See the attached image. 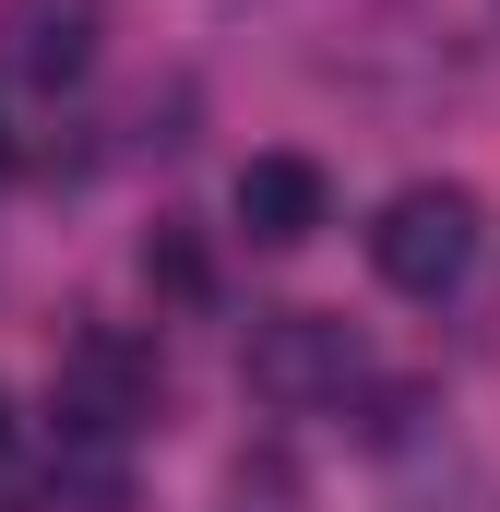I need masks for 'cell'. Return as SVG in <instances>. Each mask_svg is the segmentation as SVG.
Wrapping results in <instances>:
<instances>
[{"instance_id": "1", "label": "cell", "mask_w": 500, "mask_h": 512, "mask_svg": "<svg viewBox=\"0 0 500 512\" xmlns=\"http://www.w3.org/2000/svg\"><path fill=\"white\" fill-rule=\"evenodd\" d=\"M48 405H60V441H108V453H120L131 429L155 417V346H143V334H120V322L72 334V346H60Z\"/></svg>"}, {"instance_id": "2", "label": "cell", "mask_w": 500, "mask_h": 512, "mask_svg": "<svg viewBox=\"0 0 500 512\" xmlns=\"http://www.w3.org/2000/svg\"><path fill=\"white\" fill-rule=\"evenodd\" d=\"M465 262H477V203H465L453 179H417V191L381 203V227H370V274H381V286H405V298H453Z\"/></svg>"}, {"instance_id": "3", "label": "cell", "mask_w": 500, "mask_h": 512, "mask_svg": "<svg viewBox=\"0 0 500 512\" xmlns=\"http://www.w3.org/2000/svg\"><path fill=\"white\" fill-rule=\"evenodd\" d=\"M239 382L262 393V405H334V393L358 382V334L334 322V310H262L250 322V346H239Z\"/></svg>"}, {"instance_id": "4", "label": "cell", "mask_w": 500, "mask_h": 512, "mask_svg": "<svg viewBox=\"0 0 500 512\" xmlns=\"http://www.w3.org/2000/svg\"><path fill=\"white\" fill-rule=\"evenodd\" d=\"M0 72L24 96H60L96 72V0H12L0 12Z\"/></svg>"}, {"instance_id": "5", "label": "cell", "mask_w": 500, "mask_h": 512, "mask_svg": "<svg viewBox=\"0 0 500 512\" xmlns=\"http://www.w3.org/2000/svg\"><path fill=\"white\" fill-rule=\"evenodd\" d=\"M239 227L262 251H298V239L322 227V167H310V155H250L239 167Z\"/></svg>"}, {"instance_id": "6", "label": "cell", "mask_w": 500, "mask_h": 512, "mask_svg": "<svg viewBox=\"0 0 500 512\" xmlns=\"http://www.w3.org/2000/svg\"><path fill=\"white\" fill-rule=\"evenodd\" d=\"M120 501H131L120 453H108V441H60V465H48V512H120Z\"/></svg>"}, {"instance_id": "7", "label": "cell", "mask_w": 500, "mask_h": 512, "mask_svg": "<svg viewBox=\"0 0 500 512\" xmlns=\"http://www.w3.org/2000/svg\"><path fill=\"white\" fill-rule=\"evenodd\" d=\"M143 274H155L167 298H203V251H191V239H143Z\"/></svg>"}, {"instance_id": "8", "label": "cell", "mask_w": 500, "mask_h": 512, "mask_svg": "<svg viewBox=\"0 0 500 512\" xmlns=\"http://www.w3.org/2000/svg\"><path fill=\"white\" fill-rule=\"evenodd\" d=\"M0 441H12V393H0Z\"/></svg>"}, {"instance_id": "9", "label": "cell", "mask_w": 500, "mask_h": 512, "mask_svg": "<svg viewBox=\"0 0 500 512\" xmlns=\"http://www.w3.org/2000/svg\"><path fill=\"white\" fill-rule=\"evenodd\" d=\"M0 179H12V131H0Z\"/></svg>"}]
</instances>
